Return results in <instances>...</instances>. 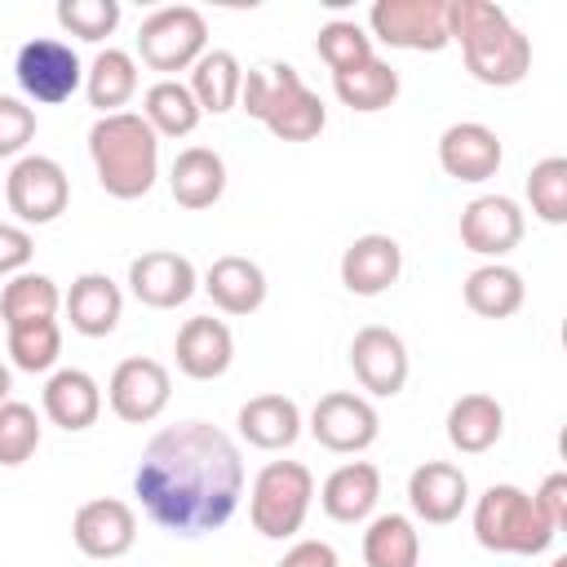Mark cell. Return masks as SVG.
Listing matches in <instances>:
<instances>
[{
    "mask_svg": "<svg viewBox=\"0 0 567 567\" xmlns=\"http://www.w3.org/2000/svg\"><path fill=\"white\" fill-rule=\"evenodd\" d=\"M146 518L173 536H208L230 523L244 496V456L213 421H177L151 434L133 470Z\"/></svg>",
    "mask_w": 567,
    "mask_h": 567,
    "instance_id": "6da1fadb",
    "label": "cell"
},
{
    "mask_svg": "<svg viewBox=\"0 0 567 567\" xmlns=\"http://www.w3.org/2000/svg\"><path fill=\"white\" fill-rule=\"evenodd\" d=\"M447 40L461 44L465 71L487 89H514L532 71V40L492 0H447Z\"/></svg>",
    "mask_w": 567,
    "mask_h": 567,
    "instance_id": "7a4b0ae2",
    "label": "cell"
},
{
    "mask_svg": "<svg viewBox=\"0 0 567 567\" xmlns=\"http://www.w3.org/2000/svg\"><path fill=\"white\" fill-rule=\"evenodd\" d=\"M89 159L111 199H142L159 177V137L137 111L97 115L89 128Z\"/></svg>",
    "mask_w": 567,
    "mask_h": 567,
    "instance_id": "3957f363",
    "label": "cell"
},
{
    "mask_svg": "<svg viewBox=\"0 0 567 567\" xmlns=\"http://www.w3.org/2000/svg\"><path fill=\"white\" fill-rule=\"evenodd\" d=\"M239 106L252 120H261L279 142H310L328 124V111H323L319 93L288 62H266V66L244 71Z\"/></svg>",
    "mask_w": 567,
    "mask_h": 567,
    "instance_id": "277c9868",
    "label": "cell"
},
{
    "mask_svg": "<svg viewBox=\"0 0 567 567\" xmlns=\"http://www.w3.org/2000/svg\"><path fill=\"white\" fill-rule=\"evenodd\" d=\"M554 527L545 523V514L536 509L532 492L514 487V483H492L478 501H474V540L492 554H518V558H536L554 545Z\"/></svg>",
    "mask_w": 567,
    "mask_h": 567,
    "instance_id": "5b68a950",
    "label": "cell"
},
{
    "mask_svg": "<svg viewBox=\"0 0 567 567\" xmlns=\"http://www.w3.org/2000/svg\"><path fill=\"white\" fill-rule=\"evenodd\" d=\"M315 501V474L301 461H266L248 487V518L266 540H288L301 532Z\"/></svg>",
    "mask_w": 567,
    "mask_h": 567,
    "instance_id": "8992f818",
    "label": "cell"
},
{
    "mask_svg": "<svg viewBox=\"0 0 567 567\" xmlns=\"http://www.w3.org/2000/svg\"><path fill=\"white\" fill-rule=\"evenodd\" d=\"M208 53V22L195 4H164L137 27V58L173 80V71H190Z\"/></svg>",
    "mask_w": 567,
    "mask_h": 567,
    "instance_id": "52a82bcc",
    "label": "cell"
},
{
    "mask_svg": "<svg viewBox=\"0 0 567 567\" xmlns=\"http://www.w3.org/2000/svg\"><path fill=\"white\" fill-rule=\"evenodd\" d=\"M13 75H18V89L27 102L35 106H58L66 102L80 84H84V62L80 53L58 40V35H35L18 49L13 58Z\"/></svg>",
    "mask_w": 567,
    "mask_h": 567,
    "instance_id": "ba28073f",
    "label": "cell"
},
{
    "mask_svg": "<svg viewBox=\"0 0 567 567\" xmlns=\"http://www.w3.org/2000/svg\"><path fill=\"white\" fill-rule=\"evenodd\" d=\"M4 199L18 226H49L71 204V177L49 155H22L4 177Z\"/></svg>",
    "mask_w": 567,
    "mask_h": 567,
    "instance_id": "9c48e42d",
    "label": "cell"
},
{
    "mask_svg": "<svg viewBox=\"0 0 567 567\" xmlns=\"http://www.w3.org/2000/svg\"><path fill=\"white\" fill-rule=\"evenodd\" d=\"M368 31L408 53H439L447 49V0H377L368 9Z\"/></svg>",
    "mask_w": 567,
    "mask_h": 567,
    "instance_id": "30bf717a",
    "label": "cell"
},
{
    "mask_svg": "<svg viewBox=\"0 0 567 567\" xmlns=\"http://www.w3.org/2000/svg\"><path fill=\"white\" fill-rule=\"evenodd\" d=\"M168 399H173V377L159 359L146 354L120 359L106 381V403L124 425H151L168 408Z\"/></svg>",
    "mask_w": 567,
    "mask_h": 567,
    "instance_id": "8fae6325",
    "label": "cell"
},
{
    "mask_svg": "<svg viewBox=\"0 0 567 567\" xmlns=\"http://www.w3.org/2000/svg\"><path fill=\"white\" fill-rule=\"evenodd\" d=\"M310 434H315L319 447L341 452V456H354V452H363V447L377 443L381 416H377V408H372L363 394H354V390H332V394H323V399L310 408Z\"/></svg>",
    "mask_w": 567,
    "mask_h": 567,
    "instance_id": "7c38bea8",
    "label": "cell"
},
{
    "mask_svg": "<svg viewBox=\"0 0 567 567\" xmlns=\"http://www.w3.org/2000/svg\"><path fill=\"white\" fill-rule=\"evenodd\" d=\"M71 540L84 558H97V563H115L133 549L137 540V514L128 501L120 496H93L75 509L71 518Z\"/></svg>",
    "mask_w": 567,
    "mask_h": 567,
    "instance_id": "4fadbf2b",
    "label": "cell"
},
{
    "mask_svg": "<svg viewBox=\"0 0 567 567\" xmlns=\"http://www.w3.org/2000/svg\"><path fill=\"white\" fill-rule=\"evenodd\" d=\"M408 346L394 328H381V323H368L354 332L350 341V372L354 381L377 394V399H394L403 385H408Z\"/></svg>",
    "mask_w": 567,
    "mask_h": 567,
    "instance_id": "5bb4252c",
    "label": "cell"
},
{
    "mask_svg": "<svg viewBox=\"0 0 567 567\" xmlns=\"http://www.w3.org/2000/svg\"><path fill=\"white\" fill-rule=\"evenodd\" d=\"M195 288H199V275L190 257L173 248H151L128 261V292L151 310H177L195 297Z\"/></svg>",
    "mask_w": 567,
    "mask_h": 567,
    "instance_id": "9a60e30c",
    "label": "cell"
},
{
    "mask_svg": "<svg viewBox=\"0 0 567 567\" xmlns=\"http://www.w3.org/2000/svg\"><path fill=\"white\" fill-rule=\"evenodd\" d=\"M523 230H527L523 208L509 195H478V199H470L461 208V244L470 252H478V257L501 261L505 252L518 248Z\"/></svg>",
    "mask_w": 567,
    "mask_h": 567,
    "instance_id": "2e32d148",
    "label": "cell"
},
{
    "mask_svg": "<svg viewBox=\"0 0 567 567\" xmlns=\"http://www.w3.org/2000/svg\"><path fill=\"white\" fill-rule=\"evenodd\" d=\"M505 151H501V137L496 128L478 124V120H461V124H447L443 137H439V168L452 177V182H487L496 177Z\"/></svg>",
    "mask_w": 567,
    "mask_h": 567,
    "instance_id": "e0dca14e",
    "label": "cell"
},
{
    "mask_svg": "<svg viewBox=\"0 0 567 567\" xmlns=\"http://www.w3.org/2000/svg\"><path fill=\"white\" fill-rule=\"evenodd\" d=\"M408 505L430 527L456 523L461 509L470 505V478H465V470L452 465V461H425V465H416L408 474Z\"/></svg>",
    "mask_w": 567,
    "mask_h": 567,
    "instance_id": "ac0fdd59",
    "label": "cell"
},
{
    "mask_svg": "<svg viewBox=\"0 0 567 567\" xmlns=\"http://www.w3.org/2000/svg\"><path fill=\"white\" fill-rule=\"evenodd\" d=\"M403 275V248L390 235H359L341 252V284L354 297H381Z\"/></svg>",
    "mask_w": 567,
    "mask_h": 567,
    "instance_id": "d6986e66",
    "label": "cell"
},
{
    "mask_svg": "<svg viewBox=\"0 0 567 567\" xmlns=\"http://www.w3.org/2000/svg\"><path fill=\"white\" fill-rule=\"evenodd\" d=\"M173 354H177V368L190 377V381H217L230 359H235V337L221 319L213 315H195L177 328V341H173Z\"/></svg>",
    "mask_w": 567,
    "mask_h": 567,
    "instance_id": "ffe728a7",
    "label": "cell"
},
{
    "mask_svg": "<svg viewBox=\"0 0 567 567\" xmlns=\"http://www.w3.org/2000/svg\"><path fill=\"white\" fill-rule=\"evenodd\" d=\"M377 501H381V470L372 461H346L319 487V505L332 523H368Z\"/></svg>",
    "mask_w": 567,
    "mask_h": 567,
    "instance_id": "44dd1931",
    "label": "cell"
},
{
    "mask_svg": "<svg viewBox=\"0 0 567 567\" xmlns=\"http://www.w3.org/2000/svg\"><path fill=\"white\" fill-rule=\"evenodd\" d=\"M66 319L80 337H111L120 315H124V292L111 275L102 270H84L80 279H71V292L62 297Z\"/></svg>",
    "mask_w": 567,
    "mask_h": 567,
    "instance_id": "7402d4cb",
    "label": "cell"
},
{
    "mask_svg": "<svg viewBox=\"0 0 567 567\" xmlns=\"http://www.w3.org/2000/svg\"><path fill=\"white\" fill-rule=\"evenodd\" d=\"M44 416L66 430V434H80L89 430L97 416H102V385L84 372V368H58L49 381H44Z\"/></svg>",
    "mask_w": 567,
    "mask_h": 567,
    "instance_id": "603a6c76",
    "label": "cell"
},
{
    "mask_svg": "<svg viewBox=\"0 0 567 567\" xmlns=\"http://www.w3.org/2000/svg\"><path fill=\"white\" fill-rule=\"evenodd\" d=\"M168 190L177 199V208L186 213H204L226 195V159L213 146H186L177 151L173 168H168Z\"/></svg>",
    "mask_w": 567,
    "mask_h": 567,
    "instance_id": "cb8c5ba5",
    "label": "cell"
},
{
    "mask_svg": "<svg viewBox=\"0 0 567 567\" xmlns=\"http://www.w3.org/2000/svg\"><path fill=\"white\" fill-rule=\"evenodd\" d=\"M199 288L213 297V306H217L221 315L244 319V315L261 310V301H266V270H261L257 261L239 257V252H226V257H217V261L204 270V284H199Z\"/></svg>",
    "mask_w": 567,
    "mask_h": 567,
    "instance_id": "d4e9b609",
    "label": "cell"
},
{
    "mask_svg": "<svg viewBox=\"0 0 567 567\" xmlns=\"http://www.w3.org/2000/svg\"><path fill=\"white\" fill-rule=\"evenodd\" d=\"M239 434L244 443L261 447V452H284L301 439V408L288 394H252L239 408Z\"/></svg>",
    "mask_w": 567,
    "mask_h": 567,
    "instance_id": "484cf974",
    "label": "cell"
},
{
    "mask_svg": "<svg viewBox=\"0 0 567 567\" xmlns=\"http://www.w3.org/2000/svg\"><path fill=\"white\" fill-rule=\"evenodd\" d=\"M447 443L461 452V456H483L487 447L501 443L505 434V408L492 399V394H461L452 408H447Z\"/></svg>",
    "mask_w": 567,
    "mask_h": 567,
    "instance_id": "4316f807",
    "label": "cell"
},
{
    "mask_svg": "<svg viewBox=\"0 0 567 567\" xmlns=\"http://www.w3.org/2000/svg\"><path fill=\"white\" fill-rule=\"evenodd\" d=\"M133 93H137V58L128 49L106 44L89 62V71H84V97H89V106H97L102 115H115V111H124L133 102Z\"/></svg>",
    "mask_w": 567,
    "mask_h": 567,
    "instance_id": "83f0119b",
    "label": "cell"
},
{
    "mask_svg": "<svg viewBox=\"0 0 567 567\" xmlns=\"http://www.w3.org/2000/svg\"><path fill=\"white\" fill-rule=\"evenodd\" d=\"M199 102L204 115H226L239 106V89H244V66L230 49H208L195 66H190V84H186Z\"/></svg>",
    "mask_w": 567,
    "mask_h": 567,
    "instance_id": "f1b7e54d",
    "label": "cell"
},
{
    "mask_svg": "<svg viewBox=\"0 0 567 567\" xmlns=\"http://www.w3.org/2000/svg\"><path fill=\"white\" fill-rule=\"evenodd\" d=\"M461 292H465V306L478 319H509V315H518V306L527 297L523 275L514 266H505V261H487V266L470 270Z\"/></svg>",
    "mask_w": 567,
    "mask_h": 567,
    "instance_id": "f546056e",
    "label": "cell"
},
{
    "mask_svg": "<svg viewBox=\"0 0 567 567\" xmlns=\"http://www.w3.org/2000/svg\"><path fill=\"white\" fill-rule=\"evenodd\" d=\"M332 93L341 97V106H350L359 115H377L399 97V71L381 58H368V62L332 75Z\"/></svg>",
    "mask_w": 567,
    "mask_h": 567,
    "instance_id": "4dcf8cb0",
    "label": "cell"
},
{
    "mask_svg": "<svg viewBox=\"0 0 567 567\" xmlns=\"http://www.w3.org/2000/svg\"><path fill=\"white\" fill-rule=\"evenodd\" d=\"M142 120L151 124L155 137H186V133L199 128L204 111H199L195 93L182 80H155L142 93Z\"/></svg>",
    "mask_w": 567,
    "mask_h": 567,
    "instance_id": "1f68e13d",
    "label": "cell"
},
{
    "mask_svg": "<svg viewBox=\"0 0 567 567\" xmlns=\"http://www.w3.org/2000/svg\"><path fill=\"white\" fill-rule=\"evenodd\" d=\"M421 532L408 514H377L363 532V567H416Z\"/></svg>",
    "mask_w": 567,
    "mask_h": 567,
    "instance_id": "d6a6232c",
    "label": "cell"
},
{
    "mask_svg": "<svg viewBox=\"0 0 567 567\" xmlns=\"http://www.w3.org/2000/svg\"><path fill=\"white\" fill-rule=\"evenodd\" d=\"M62 306V292L49 275H35V270H22L4 284L0 292V319L4 328H18V323H35V319H53Z\"/></svg>",
    "mask_w": 567,
    "mask_h": 567,
    "instance_id": "836d02e7",
    "label": "cell"
},
{
    "mask_svg": "<svg viewBox=\"0 0 567 567\" xmlns=\"http://www.w3.org/2000/svg\"><path fill=\"white\" fill-rule=\"evenodd\" d=\"M315 53L328 62L332 75H341V71H350V66L377 58V53H372V35H368L354 18H332V22H323L319 35H315Z\"/></svg>",
    "mask_w": 567,
    "mask_h": 567,
    "instance_id": "e575fe53",
    "label": "cell"
},
{
    "mask_svg": "<svg viewBox=\"0 0 567 567\" xmlns=\"http://www.w3.org/2000/svg\"><path fill=\"white\" fill-rule=\"evenodd\" d=\"M62 354V328L58 319H35V323H18L9 328V359L22 372H49Z\"/></svg>",
    "mask_w": 567,
    "mask_h": 567,
    "instance_id": "d590c367",
    "label": "cell"
},
{
    "mask_svg": "<svg viewBox=\"0 0 567 567\" xmlns=\"http://www.w3.org/2000/svg\"><path fill=\"white\" fill-rule=\"evenodd\" d=\"M527 204L549 226L567 221V159L563 155H545L540 164H532V173H527Z\"/></svg>",
    "mask_w": 567,
    "mask_h": 567,
    "instance_id": "8d00e7d4",
    "label": "cell"
},
{
    "mask_svg": "<svg viewBox=\"0 0 567 567\" xmlns=\"http://www.w3.org/2000/svg\"><path fill=\"white\" fill-rule=\"evenodd\" d=\"M40 416L31 403L4 399L0 403V465H27L40 447Z\"/></svg>",
    "mask_w": 567,
    "mask_h": 567,
    "instance_id": "74e56055",
    "label": "cell"
},
{
    "mask_svg": "<svg viewBox=\"0 0 567 567\" xmlns=\"http://www.w3.org/2000/svg\"><path fill=\"white\" fill-rule=\"evenodd\" d=\"M53 18H58L62 31H71V35H80V40L97 44V40L115 35V27H120V4H115V0H62V4L53 9Z\"/></svg>",
    "mask_w": 567,
    "mask_h": 567,
    "instance_id": "f35d334b",
    "label": "cell"
},
{
    "mask_svg": "<svg viewBox=\"0 0 567 567\" xmlns=\"http://www.w3.org/2000/svg\"><path fill=\"white\" fill-rule=\"evenodd\" d=\"M35 142V111L22 97L0 93V159H22Z\"/></svg>",
    "mask_w": 567,
    "mask_h": 567,
    "instance_id": "ab89813d",
    "label": "cell"
},
{
    "mask_svg": "<svg viewBox=\"0 0 567 567\" xmlns=\"http://www.w3.org/2000/svg\"><path fill=\"white\" fill-rule=\"evenodd\" d=\"M35 257V239L27 226H13V221H0V275H22Z\"/></svg>",
    "mask_w": 567,
    "mask_h": 567,
    "instance_id": "60d3db41",
    "label": "cell"
},
{
    "mask_svg": "<svg viewBox=\"0 0 567 567\" xmlns=\"http://www.w3.org/2000/svg\"><path fill=\"white\" fill-rule=\"evenodd\" d=\"M536 509L545 514V523L554 527V532H563L567 527V474H549L540 487H536Z\"/></svg>",
    "mask_w": 567,
    "mask_h": 567,
    "instance_id": "b9f144b4",
    "label": "cell"
},
{
    "mask_svg": "<svg viewBox=\"0 0 567 567\" xmlns=\"http://www.w3.org/2000/svg\"><path fill=\"white\" fill-rule=\"evenodd\" d=\"M284 567H341V558L328 540H297L284 554Z\"/></svg>",
    "mask_w": 567,
    "mask_h": 567,
    "instance_id": "7bdbcfd3",
    "label": "cell"
},
{
    "mask_svg": "<svg viewBox=\"0 0 567 567\" xmlns=\"http://www.w3.org/2000/svg\"><path fill=\"white\" fill-rule=\"evenodd\" d=\"M9 390H13V377H9V368H4V363H0V403H4V399H9Z\"/></svg>",
    "mask_w": 567,
    "mask_h": 567,
    "instance_id": "ee69618b",
    "label": "cell"
},
{
    "mask_svg": "<svg viewBox=\"0 0 567 567\" xmlns=\"http://www.w3.org/2000/svg\"><path fill=\"white\" fill-rule=\"evenodd\" d=\"M549 567H567V554H558V558H554V563H549Z\"/></svg>",
    "mask_w": 567,
    "mask_h": 567,
    "instance_id": "f6af8a7d",
    "label": "cell"
},
{
    "mask_svg": "<svg viewBox=\"0 0 567 567\" xmlns=\"http://www.w3.org/2000/svg\"><path fill=\"white\" fill-rule=\"evenodd\" d=\"M275 567H284V563H275Z\"/></svg>",
    "mask_w": 567,
    "mask_h": 567,
    "instance_id": "bcb514c9",
    "label": "cell"
}]
</instances>
